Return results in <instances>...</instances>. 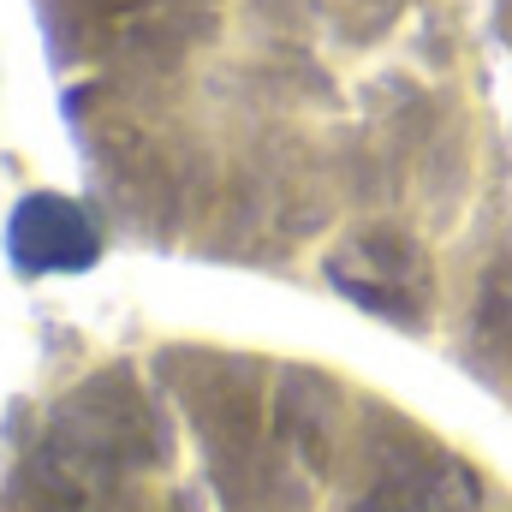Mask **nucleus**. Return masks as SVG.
<instances>
[{"instance_id": "nucleus-1", "label": "nucleus", "mask_w": 512, "mask_h": 512, "mask_svg": "<svg viewBox=\"0 0 512 512\" xmlns=\"http://www.w3.org/2000/svg\"><path fill=\"white\" fill-rule=\"evenodd\" d=\"M352 512H483V483L471 465L429 453L417 465L387 471L370 495H358Z\"/></svg>"}, {"instance_id": "nucleus-2", "label": "nucleus", "mask_w": 512, "mask_h": 512, "mask_svg": "<svg viewBox=\"0 0 512 512\" xmlns=\"http://www.w3.org/2000/svg\"><path fill=\"white\" fill-rule=\"evenodd\" d=\"M6 245H12V256H18L30 274H60V268H84V262L96 256V227L84 221L78 203L30 197V203L12 215Z\"/></svg>"}]
</instances>
